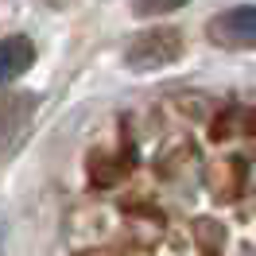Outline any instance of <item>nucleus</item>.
I'll use <instances>...</instances> for the list:
<instances>
[{
    "mask_svg": "<svg viewBox=\"0 0 256 256\" xmlns=\"http://www.w3.org/2000/svg\"><path fill=\"white\" fill-rule=\"evenodd\" d=\"M178 0H160V4H136V16H167V12H175Z\"/></svg>",
    "mask_w": 256,
    "mask_h": 256,
    "instance_id": "5",
    "label": "nucleus"
},
{
    "mask_svg": "<svg viewBox=\"0 0 256 256\" xmlns=\"http://www.w3.org/2000/svg\"><path fill=\"white\" fill-rule=\"evenodd\" d=\"M32 116H35L32 94H20L0 105V156H8V152H16V144H24V136L32 128Z\"/></svg>",
    "mask_w": 256,
    "mask_h": 256,
    "instance_id": "3",
    "label": "nucleus"
},
{
    "mask_svg": "<svg viewBox=\"0 0 256 256\" xmlns=\"http://www.w3.org/2000/svg\"><path fill=\"white\" fill-rule=\"evenodd\" d=\"M35 62V43L28 35H4L0 39V90L24 78Z\"/></svg>",
    "mask_w": 256,
    "mask_h": 256,
    "instance_id": "4",
    "label": "nucleus"
},
{
    "mask_svg": "<svg viewBox=\"0 0 256 256\" xmlns=\"http://www.w3.org/2000/svg\"><path fill=\"white\" fill-rule=\"evenodd\" d=\"M210 39L233 50L256 47V4H237V8L218 12L210 20Z\"/></svg>",
    "mask_w": 256,
    "mask_h": 256,
    "instance_id": "2",
    "label": "nucleus"
},
{
    "mask_svg": "<svg viewBox=\"0 0 256 256\" xmlns=\"http://www.w3.org/2000/svg\"><path fill=\"white\" fill-rule=\"evenodd\" d=\"M178 54H182V35L175 28H148L128 43L124 62L136 74H156V70H167L171 62H178Z\"/></svg>",
    "mask_w": 256,
    "mask_h": 256,
    "instance_id": "1",
    "label": "nucleus"
},
{
    "mask_svg": "<svg viewBox=\"0 0 256 256\" xmlns=\"http://www.w3.org/2000/svg\"><path fill=\"white\" fill-rule=\"evenodd\" d=\"M0 248H4V225H0Z\"/></svg>",
    "mask_w": 256,
    "mask_h": 256,
    "instance_id": "6",
    "label": "nucleus"
}]
</instances>
